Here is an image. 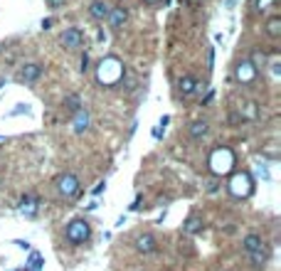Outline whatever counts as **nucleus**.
I'll return each instance as SVG.
<instances>
[{"instance_id": "1", "label": "nucleus", "mask_w": 281, "mask_h": 271, "mask_svg": "<svg viewBox=\"0 0 281 271\" xmlns=\"http://www.w3.org/2000/svg\"><path fill=\"white\" fill-rule=\"evenodd\" d=\"M91 237V229H89V222L86 219H71L70 224H67V229H65V239L70 242V244H84L86 239Z\"/></svg>"}, {"instance_id": "2", "label": "nucleus", "mask_w": 281, "mask_h": 271, "mask_svg": "<svg viewBox=\"0 0 281 271\" xmlns=\"http://www.w3.org/2000/svg\"><path fill=\"white\" fill-rule=\"evenodd\" d=\"M232 165H234V155H232L229 148H217V150H212L210 168H212L214 175H224V173H229Z\"/></svg>"}, {"instance_id": "3", "label": "nucleus", "mask_w": 281, "mask_h": 271, "mask_svg": "<svg viewBox=\"0 0 281 271\" xmlns=\"http://www.w3.org/2000/svg\"><path fill=\"white\" fill-rule=\"evenodd\" d=\"M121 74H124V67H121V62L114 60V57H109V60H104V62L99 65V81H101V84H116V81L121 79Z\"/></svg>"}, {"instance_id": "4", "label": "nucleus", "mask_w": 281, "mask_h": 271, "mask_svg": "<svg viewBox=\"0 0 281 271\" xmlns=\"http://www.w3.org/2000/svg\"><path fill=\"white\" fill-rule=\"evenodd\" d=\"M252 178H249V173H234L232 175V180H229V193L234 195V198H249L252 195Z\"/></svg>"}, {"instance_id": "5", "label": "nucleus", "mask_w": 281, "mask_h": 271, "mask_svg": "<svg viewBox=\"0 0 281 271\" xmlns=\"http://www.w3.org/2000/svg\"><path fill=\"white\" fill-rule=\"evenodd\" d=\"M55 185H57V193H60L62 198H74V195H79V178H76L74 173L60 175Z\"/></svg>"}, {"instance_id": "6", "label": "nucleus", "mask_w": 281, "mask_h": 271, "mask_svg": "<svg viewBox=\"0 0 281 271\" xmlns=\"http://www.w3.org/2000/svg\"><path fill=\"white\" fill-rule=\"evenodd\" d=\"M60 42H62V47L65 50H81L84 47V32L79 30V27H67L65 32H62V37H60Z\"/></svg>"}, {"instance_id": "7", "label": "nucleus", "mask_w": 281, "mask_h": 271, "mask_svg": "<svg viewBox=\"0 0 281 271\" xmlns=\"http://www.w3.org/2000/svg\"><path fill=\"white\" fill-rule=\"evenodd\" d=\"M42 65H37V62H30V65H22V67L17 69V74H15V79L20 81V84H32V81H37L40 76H42Z\"/></svg>"}, {"instance_id": "8", "label": "nucleus", "mask_w": 281, "mask_h": 271, "mask_svg": "<svg viewBox=\"0 0 281 271\" xmlns=\"http://www.w3.org/2000/svg\"><path fill=\"white\" fill-rule=\"evenodd\" d=\"M106 20H109V27L111 30H121L126 25V20H129V10L124 5H116V7L109 10V17Z\"/></svg>"}, {"instance_id": "9", "label": "nucleus", "mask_w": 281, "mask_h": 271, "mask_svg": "<svg viewBox=\"0 0 281 271\" xmlns=\"http://www.w3.org/2000/svg\"><path fill=\"white\" fill-rule=\"evenodd\" d=\"M195 84H198L195 76L183 74V76L178 79V96H180V99H190V96H195Z\"/></svg>"}, {"instance_id": "10", "label": "nucleus", "mask_w": 281, "mask_h": 271, "mask_svg": "<svg viewBox=\"0 0 281 271\" xmlns=\"http://www.w3.org/2000/svg\"><path fill=\"white\" fill-rule=\"evenodd\" d=\"M237 116H239L242 121H257V119H259V109H257V101H252V99L242 101V104H239V111H237Z\"/></svg>"}, {"instance_id": "11", "label": "nucleus", "mask_w": 281, "mask_h": 271, "mask_svg": "<svg viewBox=\"0 0 281 271\" xmlns=\"http://www.w3.org/2000/svg\"><path fill=\"white\" fill-rule=\"evenodd\" d=\"M234 76H237V81H242V84H249V81L257 76V71H254V67L249 65V60H242V62L234 67Z\"/></svg>"}, {"instance_id": "12", "label": "nucleus", "mask_w": 281, "mask_h": 271, "mask_svg": "<svg viewBox=\"0 0 281 271\" xmlns=\"http://www.w3.org/2000/svg\"><path fill=\"white\" fill-rule=\"evenodd\" d=\"M155 247H158V242H155V237L150 232H143V234L136 237V249L140 254H150V252H155Z\"/></svg>"}, {"instance_id": "13", "label": "nucleus", "mask_w": 281, "mask_h": 271, "mask_svg": "<svg viewBox=\"0 0 281 271\" xmlns=\"http://www.w3.org/2000/svg\"><path fill=\"white\" fill-rule=\"evenodd\" d=\"M109 5H106V0H94L91 5H89V15L94 17V20H106L109 17Z\"/></svg>"}, {"instance_id": "14", "label": "nucleus", "mask_w": 281, "mask_h": 271, "mask_svg": "<svg viewBox=\"0 0 281 271\" xmlns=\"http://www.w3.org/2000/svg\"><path fill=\"white\" fill-rule=\"evenodd\" d=\"M89 121H91V119H89V111L81 106V109L74 114V124H71V126H74V134H84V131L89 129Z\"/></svg>"}, {"instance_id": "15", "label": "nucleus", "mask_w": 281, "mask_h": 271, "mask_svg": "<svg viewBox=\"0 0 281 271\" xmlns=\"http://www.w3.org/2000/svg\"><path fill=\"white\" fill-rule=\"evenodd\" d=\"M269 254H272V249H269V244L264 242L257 252H252V254H247V257L252 259V264H254V267H264V264L269 262Z\"/></svg>"}, {"instance_id": "16", "label": "nucleus", "mask_w": 281, "mask_h": 271, "mask_svg": "<svg viewBox=\"0 0 281 271\" xmlns=\"http://www.w3.org/2000/svg\"><path fill=\"white\" fill-rule=\"evenodd\" d=\"M37 207H40V198H35V195H25V198L20 200V209H22L27 217H35V214H37Z\"/></svg>"}, {"instance_id": "17", "label": "nucleus", "mask_w": 281, "mask_h": 271, "mask_svg": "<svg viewBox=\"0 0 281 271\" xmlns=\"http://www.w3.org/2000/svg\"><path fill=\"white\" fill-rule=\"evenodd\" d=\"M262 244H264V239H262L259 234H247L244 242H242V249H244V254H252V252H257Z\"/></svg>"}, {"instance_id": "18", "label": "nucleus", "mask_w": 281, "mask_h": 271, "mask_svg": "<svg viewBox=\"0 0 281 271\" xmlns=\"http://www.w3.org/2000/svg\"><path fill=\"white\" fill-rule=\"evenodd\" d=\"M264 30H267V35L269 37H281V15H272L269 20H267V25H264Z\"/></svg>"}, {"instance_id": "19", "label": "nucleus", "mask_w": 281, "mask_h": 271, "mask_svg": "<svg viewBox=\"0 0 281 271\" xmlns=\"http://www.w3.org/2000/svg\"><path fill=\"white\" fill-rule=\"evenodd\" d=\"M249 65L254 67V71H264V69H267V55H264L262 50H252V55H249Z\"/></svg>"}, {"instance_id": "20", "label": "nucleus", "mask_w": 281, "mask_h": 271, "mask_svg": "<svg viewBox=\"0 0 281 271\" xmlns=\"http://www.w3.org/2000/svg\"><path fill=\"white\" fill-rule=\"evenodd\" d=\"M200 229H203V217H200V214L188 217V222L183 224V232H185V234H195V232H200Z\"/></svg>"}, {"instance_id": "21", "label": "nucleus", "mask_w": 281, "mask_h": 271, "mask_svg": "<svg viewBox=\"0 0 281 271\" xmlns=\"http://www.w3.org/2000/svg\"><path fill=\"white\" fill-rule=\"evenodd\" d=\"M62 106H65V111H67V114H71V116H74V114H76V111H79L84 104H81L79 94H70V96L65 99V104H62Z\"/></svg>"}, {"instance_id": "22", "label": "nucleus", "mask_w": 281, "mask_h": 271, "mask_svg": "<svg viewBox=\"0 0 281 271\" xmlns=\"http://www.w3.org/2000/svg\"><path fill=\"white\" fill-rule=\"evenodd\" d=\"M205 136H208V121H193V124H190V138L200 140V138H205Z\"/></svg>"}, {"instance_id": "23", "label": "nucleus", "mask_w": 281, "mask_h": 271, "mask_svg": "<svg viewBox=\"0 0 281 271\" xmlns=\"http://www.w3.org/2000/svg\"><path fill=\"white\" fill-rule=\"evenodd\" d=\"M42 269V254L40 252H32L30 254V262H27V271H40Z\"/></svg>"}, {"instance_id": "24", "label": "nucleus", "mask_w": 281, "mask_h": 271, "mask_svg": "<svg viewBox=\"0 0 281 271\" xmlns=\"http://www.w3.org/2000/svg\"><path fill=\"white\" fill-rule=\"evenodd\" d=\"M168 121H170L168 116H163V119L158 121V126L153 129V138H160V136H163V131H165V124H168Z\"/></svg>"}, {"instance_id": "25", "label": "nucleus", "mask_w": 281, "mask_h": 271, "mask_svg": "<svg viewBox=\"0 0 281 271\" xmlns=\"http://www.w3.org/2000/svg\"><path fill=\"white\" fill-rule=\"evenodd\" d=\"M257 175L259 178H264V180H272V173H269V168L262 163V165H257Z\"/></svg>"}, {"instance_id": "26", "label": "nucleus", "mask_w": 281, "mask_h": 271, "mask_svg": "<svg viewBox=\"0 0 281 271\" xmlns=\"http://www.w3.org/2000/svg\"><path fill=\"white\" fill-rule=\"evenodd\" d=\"M277 0H254V7L257 10H269V5H274Z\"/></svg>"}, {"instance_id": "27", "label": "nucleus", "mask_w": 281, "mask_h": 271, "mask_svg": "<svg viewBox=\"0 0 281 271\" xmlns=\"http://www.w3.org/2000/svg\"><path fill=\"white\" fill-rule=\"evenodd\" d=\"M65 2H67V0H47V5H50L52 10H60V7H65Z\"/></svg>"}, {"instance_id": "28", "label": "nucleus", "mask_w": 281, "mask_h": 271, "mask_svg": "<svg viewBox=\"0 0 281 271\" xmlns=\"http://www.w3.org/2000/svg\"><path fill=\"white\" fill-rule=\"evenodd\" d=\"M86 69H89V55L84 52V55H81V71H86Z\"/></svg>"}, {"instance_id": "29", "label": "nucleus", "mask_w": 281, "mask_h": 271, "mask_svg": "<svg viewBox=\"0 0 281 271\" xmlns=\"http://www.w3.org/2000/svg\"><path fill=\"white\" fill-rule=\"evenodd\" d=\"M212 62H214V50H208V69H212Z\"/></svg>"}, {"instance_id": "30", "label": "nucleus", "mask_w": 281, "mask_h": 271, "mask_svg": "<svg viewBox=\"0 0 281 271\" xmlns=\"http://www.w3.org/2000/svg\"><path fill=\"white\" fill-rule=\"evenodd\" d=\"M15 244H17L20 249H30V242H25V239H15Z\"/></svg>"}, {"instance_id": "31", "label": "nucleus", "mask_w": 281, "mask_h": 271, "mask_svg": "<svg viewBox=\"0 0 281 271\" xmlns=\"http://www.w3.org/2000/svg\"><path fill=\"white\" fill-rule=\"evenodd\" d=\"M104 188H106V183H99V185L94 188V195H101V193H104Z\"/></svg>"}, {"instance_id": "32", "label": "nucleus", "mask_w": 281, "mask_h": 271, "mask_svg": "<svg viewBox=\"0 0 281 271\" xmlns=\"http://www.w3.org/2000/svg\"><path fill=\"white\" fill-rule=\"evenodd\" d=\"M217 188H219V185H217V180H210V183H208V190H210V193H214Z\"/></svg>"}, {"instance_id": "33", "label": "nucleus", "mask_w": 281, "mask_h": 271, "mask_svg": "<svg viewBox=\"0 0 281 271\" xmlns=\"http://www.w3.org/2000/svg\"><path fill=\"white\" fill-rule=\"evenodd\" d=\"M234 2H237V0H227V5H229V7H232V5H234Z\"/></svg>"}, {"instance_id": "34", "label": "nucleus", "mask_w": 281, "mask_h": 271, "mask_svg": "<svg viewBox=\"0 0 281 271\" xmlns=\"http://www.w3.org/2000/svg\"><path fill=\"white\" fill-rule=\"evenodd\" d=\"M2 86H5V81H0V89H2Z\"/></svg>"}, {"instance_id": "35", "label": "nucleus", "mask_w": 281, "mask_h": 271, "mask_svg": "<svg viewBox=\"0 0 281 271\" xmlns=\"http://www.w3.org/2000/svg\"><path fill=\"white\" fill-rule=\"evenodd\" d=\"M10 271H17V269H10Z\"/></svg>"}]
</instances>
